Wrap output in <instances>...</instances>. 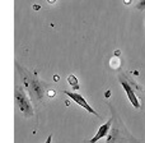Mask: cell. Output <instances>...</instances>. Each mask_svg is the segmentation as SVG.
Wrapping results in <instances>:
<instances>
[{"mask_svg": "<svg viewBox=\"0 0 145 143\" xmlns=\"http://www.w3.org/2000/svg\"><path fill=\"white\" fill-rule=\"evenodd\" d=\"M15 69H17L18 74H19L20 78H22L23 86H24V88L27 90L32 102L36 103V105L42 102L43 98H45L46 88L48 87L47 83L41 80L33 72L28 71V69H25L24 67L19 65L18 61L15 63Z\"/></svg>", "mask_w": 145, "mask_h": 143, "instance_id": "cell-1", "label": "cell"}, {"mask_svg": "<svg viewBox=\"0 0 145 143\" xmlns=\"http://www.w3.org/2000/svg\"><path fill=\"white\" fill-rule=\"evenodd\" d=\"M51 142H52V134H50V136L47 137V139H46L45 143H51Z\"/></svg>", "mask_w": 145, "mask_h": 143, "instance_id": "cell-9", "label": "cell"}, {"mask_svg": "<svg viewBox=\"0 0 145 143\" xmlns=\"http://www.w3.org/2000/svg\"><path fill=\"white\" fill-rule=\"evenodd\" d=\"M68 83L71 86V88L72 90H75V91H78L80 88V86H79V83H78V79H76V77L75 75H69L68 77Z\"/></svg>", "mask_w": 145, "mask_h": 143, "instance_id": "cell-7", "label": "cell"}, {"mask_svg": "<svg viewBox=\"0 0 145 143\" xmlns=\"http://www.w3.org/2000/svg\"><path fill=\"white\" fill-rule=\"evenodd\" d=\"M136 9L138 10H145V0H140L136 4Z\"/></svg>", "mask_w": 145, "mask_h": 143, "instance_id": "cell-8", "label": "cell"}, {"mask_svg": "<svg viewBox=\"0 0 145 143\" xmlns=\"http://www.w3.org/2000/svg\"><path fill=\"white\" fill-rule=\"evenodd\" d=\"M111 111H112V127H111V130L108 133L107 141L106 143H140L138 138L133 136V134L129 132V129L126 128V125L123 124L122 119L120 118L118 113L115 110L111 103H108Z\"/></svg>", "mask_w": 145, "mask_h": 143, "instance_id": "cell-2", "label": "cell"}, {"mask_svg": "<svg viewBox=\"0 0 145 143\" xmlns=\"http://www.w3.org/2000/svg\"><path fill=\"white\" fill-rule=\"evenodd\" d=\"M64 93H65L66 96H69V97L71 98L72 101H74L76 105H79V106H82L83 109H85V110L88 111V113H90V114H93V115H95V116H98V118H101V115L97 113V111L94 110V109L92 107V106L89 105V103L87 102V100H85L84 97H83L82 95H79V93H75V92H69V91H64Z\"/></svg>", "mask_w": 145, "mask_h": 143, "instance_id": "cell-4", "label": "cell"}, {"mask_svg": "<svg viewBox=\"0 0 145 143\" xmlns=\"http://www.w3.org/2000/svg\"><path fill=\"white\" fill-rule=\"evenodd\" d=\"M14 101L19 111L25 116V118H32L33 116V106L32 100H31L29 95H27L24 86L15 84L14 88Z\"/></svg>", "mask_w": 145, "mask_h": 143, "instance_id": "cell-3", "label": "cell"}, {"mask_svg": "<svg viewBox=\"0 0 145 143\" xmlns=\"http://www.w3.org/2000/svg\"><path fill=\"white\" fill-rule=\"evenodd\" d=\"M144 91H145V88H144Z\"/></svg>", "mask_w": 145, "mask_h": 143, "instance_id": "cell-11", "label": "cell"}, {"mask_svg": "<svg viewBox=\"0 0 145 143\" xmlns=\"http://www.w3.org/2000/svg\"><path fill=\"white\" fill-rule=\"evenodd\" d=\"M118 79H120V83H121V86L123 87V90H125V92H126V95H127L129 100H130L131 105H133L135 109H139L140 107V103H139V100H138V97H136V95H135V92H134L131 84L126 80V78L123 77V75H120Z\"/></svg>", "mask_w": 145, "mask_h": 143, "instance_id": "cell-5", "label": "cell"}, {"mask_svg": "<svg viewBox=\"0 0 145 143\" xmlns=\"http://www.w3.org/2000/svg\"><path fill=\"white\" fill-rule=\"evenodd\" d=\"M48 3H55V0H47Z\"/></svg>", "mask_w": 145, "mask_h": 143, "instance_id": "cell-10", "label": "cell"}, {"mask_svg": "<svg viewBox=\"0 0 145 143\" xmlns=\"http://www.w3.org/2000/svg\"><path fill=\"white\" fill-rule=\"evenodd\" d=\"M112 123H113V120H112V118H111L107 123H105L103 125H101L99 129H98V132L95 133V136L93 137L92 139H89L88 143H97L99 139H102L103 137L108 136V133H110V130H111V127H112Z\"/></svg>", "mask_w": 145, "mask_h": 143, "instance_id": "cell-6", "label": "cell"}]
</instances>
